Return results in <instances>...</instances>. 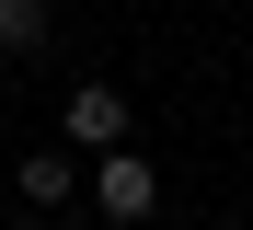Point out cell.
Returning a JSON list of instances; mask_svg holds the SVG:
<instances>
[{"mask_svg": "<svg viewBox=\"0 0 253 230\" xmlns=\"http://www.w3.org/2000/svg\"><path fill=\"white\" fill-rule=\"evenodd\" d=\"M92 207H104V219H161V173L126 150V138L92 150Z\"/></svg>", "mask_w": 253, "mask_h": 230, "instance_id": "cell-1", "label": "cell"}, {"mask_svg": "<svg viewBox=\"0 0 253 230\" xmlns=\"http://www.w3.org/2000/svg\"><path fill=\"white\" fill-rule=\"evenodd\" d=\"M58 138H69V150H115V138H126V92H115V81H69Z\"/></svg>", "mask_w": 253, "mask_h": 230, "instance_id": "cell-2", "label": "cell"}, {"mask_svg": "<svg viewBox=\"0 0 253 230\" xmlns=\"http://www.w3.org/2000/svg\"><path fill=\"white\" fill-rule=\"evenodd\" d=\"M12 184H23V207L46 219V207H69V196H81V184H92V173H81V150L58 138V150H23V173H12Z\"/></svg>", "mask_w": 253, "mask_h": 230, "instance_id": "cell-3", "label": "cell"}, {"mask_svg": "<svg viewBox=\"0 0 253 230\" xmlns=\"http://www.w3.org/2000/svg\"><path fill=\"white\" fill-rule=\"evenodd\" d=\"M46 35H58L46 0H0V58H46Z\"/></svg>", "mask_w": 253, "mask_h": 230, "instance_id": "cell-4", "label": "cell"}, {"mask_svg": "<svg viewBox=\"0 0 253 230\" xmlns=\"http://www.w3.org/2000/svg\"><path fill=\"white\" fill-rule=\"evenodd\" d=\"M12 230H58V219H12Z\"/></svg>", "mask_w": 253, "mask_h": 230, "instance_id": "cell-5", "label": "cell"}]
</instances>
